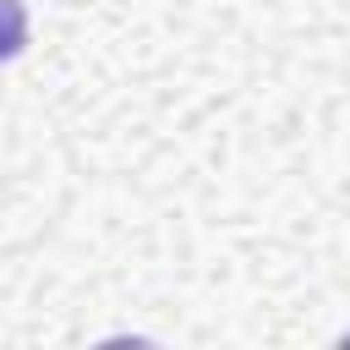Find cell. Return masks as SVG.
Wrapping results in <instances>:
<instances>
[{"mask_svg": "<svg viewBox=\"0 0 350 350\" xmlns=\"http://www.w3.org/2000/svg\"><path fill=\"white\" fill-rule=\"evenodd\" d=\"M22 38H27V11H22V0H0V60H11V55L22 49Z\"/></svg>", "mask_w": 350, "mask_h": 350, "instance_id": "obj_1", "label": "cell"}]
</instances>
